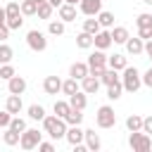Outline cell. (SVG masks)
<instances>
[{
	"label": "cell",
	"mask_w": 152,
	"mask_h": 152,
	"mask_svg": "<svg viewBox=\"0 0 152 152\" xmlns=\"http://www.w3.org/2000/svg\"><path fill=\"white\" fill-rule=\"evenodd\" d=\"M43 131H45L52 140H59V138H64V133H66V121L59 119L57 114H55V116H48V114H45V119H43Z\"/></svg>",
	"instance_id": "1"
},
{
	"label": "cell",
	"mask_w": 152,
	"mask_h": 152,
	"mask_svg": "<svg viewBox=\"0 0 152 152\" xmlns=\"http://www.w3.org/2000/svg\"><path fill=\"white\" fill-rule=\"evenodd\" d=\"M128 145L133 152H150L152 150V135H147L145 131H131Z\"/></svg>",
	"instance_id": "2"
},
{
	"label": "cell",
	"mask_w": 152,
	"mask_h": 152,
	"mask_svg": "<svg viewBox=\"0 0 152 152\" xmlns=\"http://www.w3.org/2000/svg\"><path fill=\"white\" fill-rule=\"evenodd\" d=\"M121 86H124V90H128V93L140 90V86H142L140 71H138L135 66H126V69H124V76H121Z\"/></svg>",
	"instance_id": "3"
},
{
	"label": "cell",
	"mask_w": 152,
	"mask_h": 152,
	"mask_svg": "<svg viewBox=\"0 0 152 152\" xmlns=\"http://www.w3.org/2000/svg\"><path fill=\"white\" fill-rule=\"evenodd\" d=\"M21 17H24V14H21V10H19V2H10V5L5 7V24H7L10 31H12V28H21V24H24Z\"/></svg>",
	"instance_id": "4"
},
{
	"label": "cell",
	"mask_w": 152,
	"mask_h": 152,
	"mask_svg": "<svg viewBox=\"0 0 152 152\" xmlns=\"http://www.w3.org/2000/svg\"><path fill=\"white\" fill-rule=\"evenodd\" d=\"M104 69H107V55H104V50H95V52L88 57V71L100 78Z\"/></svg>",
	"instance_id": "5"
},
{
	"label": "cell",
	"mask_w": 152,
	"mask_h": 152,
	"mask_svg": "<svg viewBox=\"0 0 152 152\" xmlns=\"http://www.w3.org/2000/svg\"><path fill=\"white\" fill-rule=\"evenodd\" d=\"M95 124H97L100 128H112V126L116 124V114H114V109H112L109 104H102V107H97Z\"/></svg>",
	"instance_id": "6"
},
{
	"label": "cell",
	"mask_w": 152,
	"mask_h": 152,
	"mask_svg": "<svg viewBox=\"0 0 152 152\" xmlns=\"http://www.w3.org/2000/svg\"><path fill=\"white\" fill-rule=\"evenodd\" d=\"M40 138H43V133L38 128H26L19 135V145H21V150H36L38 142H40Z\"/></svg>",
	"instance_id": "7"
},
{
	"label": "cell",
	"mask_w": 152,
	"mask_h": 152,
	"mask_svg": "<svg viewBox=\"0 0 152 152\" xmlns=\"http://www.w3.org/2000/svg\"><path fill=\"white\" fill-rule=\"evenodd\" d=\"M26 43H28V48L36 50V52H43V50L48 48V38H45V33H40L38 28H33V31L26 33Z\"/></svg>",
	"instance_id": "8"
},
{
	"label": "cell",
	"mask_w": 152,
	"mask_h": 152,
	"mask_svg": "<svg viewBox=\"0 0 152 152\" xmlns=\"http://www.w3.org/2000/svg\"><path fill=\"white\" fill-rule=\"evenodd\" d=\"M78 10H81L86 17H95V14L102 10V0H81V2H78Z\"/></svg>",
	"instance_id": "9"
},
{
	"label": "cell",
	"mask_w": 152,
	"mask_h": 152,
	"mask_svg": "<svg viewBox=\"0 0 152 152\" xmlns=\"http://www.w3.org/2000/svg\"><path fill=\"white\" fill-rule=\"evenodd\" d=\"M97 88H100V78H97V76L88 74V76H83V78H81V90H83L86 95L97 93Z\"/></svg>",
	"instance_id": "10"
},
{
	"label": "cell",
	"mask_w": 152,
	"mask_h": 152,
	"mask_svg": "<svg viewBox=\"0 0 152 152\" xmlns=\"http://www.w3.org/2000/svg\"><path fill=\"white\" fill-rule=\"evenodd\" d=\"M83 140H86V147H88L90 152H97V150L102 147V140H100V135H97L93 128L83 131Z\"/></svg>",
	"instance_id": "11"
},
{
	"label": "cell",
	"mask_w": 152,
	"mask_h": 152,
	"mask_svg": "<svg viewBox=\"0 0 152 152\" xmlns=\"http://www.w3.org/2000/svg\"><path fill=\"white\" fill-rule=\"evenodd\" d=\"M93 45H95L97 50H107V48L112 45V33H109V31H102V28H100V31H97V33L93 36Z\"/></svg>",
	"instance_id": "12"
},
{
	"label": "cell",
	"mask_w": 152,
	"mask_h": 152,
	"mask_svg": "<svg viewBox=\"0 0 152 152\" xmlns=\"http://www.w3.org/2000/svg\"><path fill=\"white\" fill-rule=\"evenodd\" d=\"M43 90H45L48 95H57V93L62 90V81H59V76H45V81H43Z\"/></svg>",
	"instance_id": "13"
},
{
	"label": "cell",
	"mask_w": 152,
	"mask_h": 152,
	"mask_svg": "<svg viewBox=\"0 0 152 152\" xmlns=\"http://www.w3.org/2000/svg\"><path fill=\"white\" fill-rule=\"evenodd\" d=\"M7 90H10V93H14V95H21V93L26 90V78L14 74V76L7 81Z\"/></svg>",
	"instance_id": "14"
},
{
	"label": "cell",
	"mask_w": 152,
	"mask_h": 152,
	"mask_svg": "<svg viewBox=\"0 0 152 152\" xmlns=\"http://www.w3.org/2000/svg\"><path fill=\"white\" fill-rule=\"evenodd\" d=\"M59 19L66 24V21H76V5H69V2H62L59 5Z\"/></svg>",
	"instance_id": "15"
},
{
	"label": "cell",
	"mask_w": 152,
	"mask_h": 152,
	"mask_svg": "<svg viewBox=\"0 0 152 152\" xmlns=\"http://www.w3.org/2000/svg\"><path fill=\"white\" fill-rule=\"evenodd\" d=\"M124 45H126L128 55H142V50H145V40H142V38H131V36H128V40H126Z\"/></svg>",
	"instance_id": "16"
},
{
	"label": "cell",
	"mask_w": 152,
	"mask_h": 152,
	"mask_svg": "<svg viewBox=\"0 0 152 152\" xmlns=\"http://www.w3.org/2000/svg\"><path fill=\"white\" fill-rule=\"evenodd\" d=\"M107 66H109V69H114V71H124V69L128 66V62H126V57H124V55L114 52L112 57H107Z\"/></svg>",
	"instance_id": "17"
},
{
	"label": "cell",
	"mask_w": 152,
	"mask_h": 152,
	"mask_svg": "<svg viewBox=\"0 0 152 152\" xmlns=\"http://www.w3.org/2000/svg\"><path fill=\"white\" fill-rule=\"evenodd\" d=\"M88 74H90V71H88V62H74L71 69H69V76L76 78V81H81V78L88 76Z\"/></svg>",
	"instance_id": "18"
},
{
	"label": "cell",
	"mask_w": 152,
	"mask_h": 152,
	"mask_svg": "<svg viewBox=\"0 0 152 152\" xmlns=\"http://www.w3.org/2000/svg\"><path fill=\"white\" fill-rule=\"evenodd\" d=\"M21 95H14V93H10L7 95V102H5V109L10 112V114H19L21 112Z\"/></svg>",
	"instance_id": "19"
},
{
	"label": "cell",
	"mask_w": 152,
	"mask_h": 152,
	"mask_svg": "<svg viewBox=\"0 0 152 152\" xmlns=\"http://www.w3.org/2000/svg\"><path fill=\"white\" fill-rule=\"evenodd\" d=\"M69 104L74 107V109H86V104H88V97H86V93L83 90H76L74 95H69Z\"/></svg>",
	"instance_id": "20"
},
{
	"label": "cell",
	"mask_w": 152,
	"mask_h": 152,
	"mask_svg": "<svg viewBox=\"0 0 152 152\" xmlns=\"http://www.w3.org/2000/svg\"><path fill=\"white\" fill-rule=\"evenodd\" d=\"M64 138H66V142H69V145H78V142H83V131H81V128H78V124H76V126L66 128Z\"/></svg>",
	"instance_id": "21"
},
{
	"label": "cell",
	"mask_w": 152,
	"mask_h": 152,
	"mask_svg": "<svg viewBox=\"0 0 152 152\" xmlns=\"http://www.w3.org/2000/svg\"><path fill=\"white\" fill-rule=\"evenodd\" d=\"M112 43H126L128 40V28L126 26H112Z\"/></svg>",
	"instance_id": "22"
},
{
	"label": "cell",
	"mask_w": 152,
	"mask_h": 152,
	"mask_svg": "<svg viewBox=\"0 0 152 152\" xmlns=\"http://www.w3.org/2000/svg\"><path fill=\"white\" fill-rule=\"evenodd\" d=\"M116 81H121V76H119L114 69H109V66H107V69L102 71V76H100V83H104V86H112V83H116Z\"/></svg>",
	"instance_id": "23"
},
{
	"label": "cell",
	"mask_w": 152,
	"mask_h": 152,
	"mask_svg": "<svg viewBox=\"0 0 152 152\" xmlns=\"http://www.w3.org/2000/svg\"><path fill=\"white\" fill-rule=\"evenodd\" d=\"M95 17H97V21H100L102 28H112V26H114V14H112V12H102V10H100Z\"/></svg>",
	"instance_id": "24"
},
{
	"label": "cell",
	"mask_w": 152,
	"mask_h": 152,
	"mask_svg": "<svg viewBox=\"0 0 152 152\" xmlns=\"http://www.w3.org/2000/svg\"><path fill=\"white\" fill-rule=\"evenodd\" d=\"M100 28H102V26H100L97 17H88V19L83 21V31H86V33H90V36H95V33H97Z\"/></svg>",
	"instance_id": "25"
},
{
	"label": "cell",
	"mask_w": 152,
	"mask_h": 152,
	"mask_svg": "<svg viewBox=\"0 0 152 152\" xmlns=\"http://www.w3.org/2000/svg\"><path fill=\"white\" fill-rule=\"evenodd\" d=\"M76 45H78L81 50H88V48H93V36H90V33H86V31H81V33L76 36Z\"/></svg>",
	"instance_id": "26"
},
{
	"label": "cell",
	"mask_w": 152,
	"mask_h": 152,
	"mask_svg": "<svg viewBox=\"0 0 152 152\" xmlns=\"http://www.w3.org/2000/svg\"><path fill=\"white\" fill-rule=\"evenodd\" d=\"M76 90H81V86H78L76 78H66V81H62V93H64V95H74Z\"/></svg>",
	"instance_id": "27"
},
{
	"label": "cell",
	"mask_w": 152,
	"mask_h": 152,
	"mask_svg": "<svg viewBox=\"0 0 152 152\" xmlns=\"http://www.w3.org/2000/svg\"><path fill=\"white\" fill-rule=\"evenodd\" d=\"M19 135H21L19 131H14V128H10V126H7V131H5V135H2V140H5V145H10V147H12V145H19Z\"/></svg>",
	"instance_id": "28"
},
{
	"label": "cell",
	"mask_w": 152,
	"mask_h": 152,
	"mask_svg": "<svg viewBox=\"0 0 152 152\" xmlns=\"http://www.w3.org/2000/svg\"><path fill=\"white\" fill-rule=\"evenodd\" d=\"M19 10H21L24 17H33L36 10H38V5H36L33 0H21V2H19Z\"/></svg>",
	"instance_id": "29"
},
{
	"label": "cell",
	"mask_w": 152,
	"mask_h": 152,
	"mask_svg": "<svg viewBox=\"0 0 152 152\" xmlns=\"http://www.w3.org/2000/svg\"><path fill=\"white\" fill-rule=\"evenodd\" d=\"M121 93H124V86H121V81H116V83L107 86V97H109V100H119V97H121Z\"/></svg>",
	"instance_id": "30"
},
{
	"label": "cell",
	"mask_w": 152,
	"mask_h": 152,
	"mask_svg": "<svg viewBox=\"0 0 152 152\" xmlns=\"http://www.w3.org/2000/svg\"><path fill=\"white\" fill-rule=\"evenodd\" d=\"M126 128H128V131H142V116L131 114V116L126 119Z\"/></svg>",
	"instance_id": "31"
},
{
	"label": "cell",
	"mask_w": 152,
	"mask_h": 152,
	"mask_svg": "<svg viewBox=\"0 0 152 152\" xmlns=\"http://www.w3.org/2000/svg\"><path fill=\"white\" fill-rule=\"evenodd\" d=\"M52 10H55V7H52V5H50V2L45 0V2H40V5H38L36 14H38L40 19H50V17H52Z\"/></svg>",
	"instance_id": "32"
},
{
	"label": "cell",
	"mask_w": 152,
	"mask_h": 152,
	"mask_svg": "<svg viewBox=\"0 0 152 152\" xmlns=\"http://www.w3.org/2000/svg\"><path fill=\"white\" fill-rule=\"evenodd\" d=\"M69 112H71V104H69V102H64V100H57V102H55V114H57L59 119H64Z\"/></svg>",
	"instance_id": "33"
},
{
	"label": "cell",
	"mask_w": 152,
	"mask_h": 152,
	"mask_svg": "<svg viewBox=\"0 0 152 152\" xmlns=\"http://www.w3.org/2000/svg\"><path fill=\"white\" fill-rule=\"evenodd\" d=\"M28 116H31L33 121H43V119H45V109H43V104H31V107H28Z\"/></svg>",
	"instance_id": "34"
},
{
	"label": "cell",
	"mask_w": 152,
	"mask_h": 152,
	"mask_svg": "<svg viewBox=\"0 0 152 152\" xmlns=\"http://www.w3.org/2000/svg\"><path fill=\"white\" fill-rule=\"evenodd\" d=\"M64 121H66L69 126H76V124H81V121H83V114H81V109H74V107H71V112L64 116Z\"/></svg>",
	"instance_id": "35"
},
{
	"label": "cell",
	"mask_w": 152,
	"mask_h": 152,
	"mask_svg": "<svg viewBox=\"0 0 152 152\" xmlns=\"http://www.w3.org/2000/svg\"><path fill=\"white\" fill-rule=\"evenodd\" d=\"M12 57H14L12 48H10L7 43H0V64H7V62H12Z\"/></svg>",
	"instance_id": "36"
},
{
	"label": "cell",
	"mask_w": 152,
	"mask_h": 152,
	"mask_svg": "<svg viewBox=\"0 0 152 152\" xmlns=\"http://www.w3.org/2000/svg\"><path fill=\"white\" fill-rule=\"evenodd\" d=\"M48 31H50L52 36H62V33H64V21H62V19H59V21H50V24H48Z\"/></svg>",
	"instance_id": "37"
},
{
	"label": "cell",
	"mask_w": 152,
	"mask_h": 152,
	"mask_svg": "<svg viewBox=\"0 0 152 152\" xmlns=\"http://www.w3.org/2000/svg\"><path fill=\"white\" fill-rule=\"evenodd\" d=\"M135 24H138V28H147V26H152V14H147V12H142V14H138V19H135Z\"/></svg>",
	"instance_id": "38"
},
{
	"label": "cell",
	"mask_w": 152,
	"mask_h": 152,
	"mask_svg": "<svg viewBox=\"0 0 152 152\" xmlns=\"http://www.w3.org/2000/svg\"><path fill=\"white\" fill-rule=\"evenodd\" d=\"M12 76H14V66H12L10 62H7V64H2V66H0V78H5V81H10Z\"/></svg>",
	"instance_id": "39"
},
{
	"label": "cell",
	"mask_w": 152,
	"mask_h": 152,
	"mask_svg": "<svg viewBox=\"0 0 152 152\" xmlns=\"http://www.w3.org/2000/svg\"><path fill=\"white\" fill-rule=\"evenodd\" d=\"M10 128H14V131H26V121L24 119H19V116H12V121H10Z\"/></svg>",
	"instance_id": "40"
},
{
	"label": "cell",
	"mask_w": 152,
	"mask_h": 152,
	"mask_svg": "<svg viewBox=\"0 0 152 152\" xmlns=\"http://www.w3.org/2000/svg\"><path fill=\"white\" fill-rule=\"evenodd\" d=\"M10 121H12V114L5 109V112H0V128H7L10 126Z\"/></svg>",
	"instance_id": "41"
},
{
	"label": "cell",
	"mask_w": 152,
	"mask_h": 152,
	"mask_svg": "<svg viewBox=\"0 0 152 152\" xmlns=\"http://www.w3.org/2000/svg\"><path fill=\"white\" fill-rule=\"evenodd\" d=\"M138 38H142V40H152V26H147V28H138Z\"/></svg>",
	"instance_id": "42"
},
{
	"label": "cell",
	"mask_w": 152,
	"mask_h": 152,
	"mask_svg": "<svg viewBox=\"0 0 152 152\" xmlns=\"http://www.w3.org/2000/svg\"><path fill=\"white\" fill-rule=\"evenodd\" d=\"M142 131H145L147 135H152V116H145V119H142Z\"/></svg>",
	"instance_id": "43"
},
{
	"label": "cell",
	"mask_w": 152,
	"mask_h": 152,
	"mask_svg": "<svg viewBox=\"0 0 152 152\" xmlns=\"http://www.w3.org/2000/svg\"><path fill=\"white\" fill-rule=\"evenodd\" d=\"M142 86H147V88H152V66L142 74Z\"/></svg>",
	"instance_id": "44"
},
{
	"label": "cell",
	"mask_w": 152,
	"mask_h": 152,
	"mask_svg": "<svg viewBox=\"0 0 152 152\" xmlns=\"http://www.w3.org/2000/svg\"><path fill=\"white\" fill-rule=\"evenodd\" d=\"M38 150H40V152H52V150H55V145H52V142H43V140H40V142H38Z\"/></svg>",
	"instance_id": "45"
},
{
	"label": "cell",
	"mask_w": 152,
	"mask_h": 152,
	"mask_svg": "<svg viewBox=\"0 0 152 152\" xmlns=\"http://www.w3.org/2000/svg\"><path fill=\"white\" fill-rule=\"evenodd\" d=\"M10 38V28H7V24H2L0 26V40H7Z\"/></svg>",
	"instance_id": "46"
},
{
	"label": "cell",
	"mask_w": 152,
	"mask_h": 152,
	"mask_svg": "<svg viewBox=\"0 0 152 152\" xmlns=\"http://www.w3.org/2000/svg\"><path fill=\"white\" fill-rule=\"evenodd\" d=\"M142 52H145V55L152 59V40H147V43H145V50H142Z\"/></svg>",
	"instance_id": "47"
},
{
	"label": "cell",
	"mask_w": 152,
	"mask_h": 152,
	"mask_svg": "<svg viewBox=\"0 0 152 152\" xmlns=\"http://www.w3.org/2000/svg\"><path fill=\"white\" fill-rule=\"evenodd\" d=\"M48 2H50V5H52V7H59V5H62V2H64V0H48Z\"/></svg>",
	"instance_id": "48"
},
{
	"label": "cell",
	"mask_w": 152,
	"mask_h": 152,
	"mask_svg": "<svg viewBox=\"0 0 152 152\" xmlns=\"http://www.w3.org/2000/svg\"><path fill=\"white\" fill-rule=\"evenodd\" d=\"M5 24V7H0V26Z\"/></svg>",
	"instance_id": "49"
},
{
	"label": "cell",
	"mask_w": 152,
	"mask_h": 152,
	"mask_svg": "<svg viewBox=\"0 0 152 152\" xmlns=\"http://www.w3.org/2000/svg\"><path fill=\"white\" fill-rule=\"evenodd\" d=\"M64 2H69V5H78L81 0H64Z\"/></svg>",
	"instance_id": "50"
},
{
	"label": "cell",
	"mask_w": 152,
	"mask_h": 152,
	"mask_svg": "<svg viewBox=\"0 0 152 152\" xmlns=\"http://www.w3.org/2000/svg\"><path fill=\"white\" fill-rule=\"evenodd\" d=\"M33 2H36V5H40V2H45V0H33Z\"/></svg>",
	"instance_id": "51"
},
{
	"label": "cell",
	"mask_w": 152,
	"mask_h": 152,
	"mask_svg": "<svg viewBox=\"0 0 152 152\" xmlns=\"http://www.w3.org/2000/svg\"><path fill=\"white\" fill-rule=\"evenodd\" d=\"M142 2H145V5H152V0H142Z\"/></svg>",
	"instance_id": "52"
},
{
	"label": "cell",
	"mask_w": 152,
	"mask_h": 152,
	"mask_svg": "<svg viewBox=\"0 0 152 152\" xmlns=\"http://www.w3.org/2000/svg\"><path fill=\"white\" fill-rule=\"evenodd\" d=\"M0 81H2V78H0Z\"/></svg>",
	"instance_id": "53"
}]
</instances>
